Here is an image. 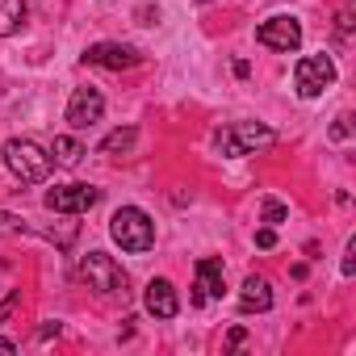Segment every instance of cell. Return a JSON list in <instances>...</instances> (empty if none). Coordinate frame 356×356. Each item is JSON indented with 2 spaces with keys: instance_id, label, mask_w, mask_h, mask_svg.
I'll use <instances>...</instances> for the list:
<instances>
[{
  "instance_id": "cell-8",
  "label": "cell",
  "mask_w": 356,
  "mask_h": 356,
  "mask_svg": "<svg viewBox=\"0 0 356 356\" xmlns=\"http://www.w3.org/2000/svg\"><path fill=\"white\" fill-rule=\"evenodd\" d=\"M84 63L109 67V72H126V67H138L143 63V51L138 47H126V42H97V47L84 51Z\"/></svg>"
},
{
  "instance_id": "cell-20",
  "label": "cell",
  "mask_w": 356,
  "mask_h": 356,
  "mask_svg": "<svg viewBox=\"0 0 356 356\" xmlns=\"http://www.w3.org/2000/svg\"><path fill=\"white\" fill-rule=\"evenodd\" d=\"M13 306H17V293H9V298H5V302H0V318H5V314H9V310H13Z\"/></svg>"
},
{
  "instance_id": "cell-18",
  "label": "cell",
  "mask_w": 356,
  "mask_h": 356,
  "mask_svg": "<svg viewBox=\"0 0 356 356\" xmlns=\"http://www.w3.org/2000/svg\"><path fill=\"white\" fill-rule=\"evenodd\" d=\"M256 248H264V252L277 248V231H273V227H260V231H256Z\"/></svg>"
},
{
  "instance_id": "cell-6",
  "label": "cell",
  "mask_w": 356,
  "mask_h": 356,
  "mask_svg": "<svg viewBox=\"0 0 356 356\" xmlns=\"http://www.w3.org/2000/svg\"><path fill=\"white\" fill-rule=\"evenodd\" d=\"M256 42H260V47H268V51H281V55H289V51H298V47H302V22H298V17H285V13H277V17L260 22V30H256Z\"/></svg>"
},
{
  "instance_id": "cell-12",
  "label": "cell",
  "mask_w": 356,
  "mask_h": 356,
  "mask_svg": "<svg viewBox=\"0 0 356 356\" xmlns=\"http://www.w3.org/2000/svg\"><path fill=\"white\" fill-rule=\"evenodd\" d=\"M239 306L252 314H264V310H273V285L264 281V277H248L243 281V289H239Z\"/></svg>"
},
{
  "instance_id": "cell-17",
  "label": "cell",
  "mask_w": 356,
  "mask_h": 356,
  "mask_svg": "<svg viewBox=\"0 0 356 356\" xmlns=\"http://www.w3.org/2000/svg\"><path fill=\"white\" fill-rule=\"evenodd\" d=\"M17 231H26V222L17 214H0V235H17Z\"/></svg>"
},
{
  "instance_id": "cell-21",
  "label": "cell",
  "mask_w": 356,
  "mask_h": 356,
  "mask_svg": "<svg viewBox=\"0 0 356 356\" xmlns=\"http://www.w3.org/2000/svg\"><path fill=\"white\" fill-rule=\"evenodd\" d=\"M348 30H352V13L343 9V13H339V34H348Z\"/></svg>"
},
{
  "instance_id": "cell-4",
  "label": "cell",
  "mask_w": 356,
  "mask_h": 356,
  "mask_svg": "<svg viewBox=\"0 0 356 356\" xmlns=\"http://www.w3.org/2000/svg\"><path fill=\"white\" fill-rule=\"evenodd\" d=\"M331 84H335V63H331V55H306V59H298V67H293V88H298V97L314 101V97H323Z\"/></svg>"
},
{
  "instance_id": "cell-5",
  "label": "cell",
  "mask_w": 356,
  "mask_h": 356,
  "mask_svg": "<svg viewBox=\"0 0 356 356\" xmlns=\"http://www.w3.org/2000/svg\"><path fill=\"white\" fill-rule=\"evenodd\" d=\"M80 277H84L88 289H97V293H122V289H126L122 264H118L113 256H105V252H88V256L80 260Z\"/></svg>"
},
{
  "instance_id": "cell-3",
  "label": "cell",
  "mask_w": 356,
  "mask_h": 356,
  "mask_svg": "<svg viewBox=\"0 0 356 356\" xmlns=\"http://www.w3.org/2000/svg\"><path fill=\"white\" fill-rule=\"evenodd\" d=\"M268 143H273V130L260 126V122H235V126H227V130L214 134V147H218L222 155H231V159L252 155V151H260V147H268Z\"/></svg>"
},
{
  "instance_id": "cell-2",
  "label": "cell",
  "mask_w": 356,
  "mask_h": 356,
  "mask_svg": "<svg viewBox=\"0 0 356 356\" xmlns=\"http://www.w3.org/2000/svg\"><path fill=\"white\" fill-rule=\"evenodd\" d=\"M5 163H9V172L17 176L22 185H38V181H47L51 176V151H42L34 138H9L5 143Z\"/></svg>"
},
{
  "instance_id": "cell-15",
  "label": "cell",
  "mask_w": 356,
  "mask_h": 356,
  "mask_svg": "<svg viewBox=\"0 0 356 356\" xmlns=\"http://www.w3.org/2000/svg\"><path fill=\"white\" fill-rule=\"evenodd\" d=\"M134 138H138V130H134V126H118L113 134H105V143H101V155H130Z\"/></svg>"
},
{
  "instance_id": "cell-19",
  "label": "cell",
  "mask_w": 356,
  "mask_h": 356,
  "mask_svg": "<svg viewBox=\"0 0 356 356\" xmlns=\"http://www.w3.org/2000/svg\"><path fill=\"white\" fill-rule=\"evenodd\" d=\"M348 122H352V118H348V113H339V118H335V126H331V138H348V130H352Z\"/></svg>"
},
{
  "instance_id": "cell-16",
  "label": "cell",
  "mask_w": 356,
  "mask_h": 356,
  "mask_svg": "<svg viewBox=\"0 0 356 356\" xmlns=\"http://www.w3.org/2000/svg\"><path fill=\"white\" fill-rule=\"evenodd\" d=\"M285 214H289V210H285V202H277V197H264V222H268V227L285 222Z\"/></svg>"
},
{
  "instance_id": "cell-9",
  "label": "cell",
  "mask_w": 356,
  "mask_h": 356,
  "mask_svg": "<svg viewBox=\"0 0 356 356\" xmlns=\"http://www.w3.org/2000/svg\"><path fill=\"white\" fill-rule=\"evenodd\" d=\"M101 113H105V97H101L97 88H76V92H72V101H67V122H72L76 130H88L92 122H101Z\"/></svg>"
},
{
  "instance_id": "cell-13",
  "label": "cell",
  "mask_w": 356,
  "mask_h": 356,
  "mask_svg": "<svg viewBox=\"0 0 356 356\" xmlns=\"http://www.w3.org/2000/svg\"><path fill=\"white\" fill-rule=\"evenodd\" d=\"M26 13H30L26 0H0V38H13L26 26Z\"/></svg>"
},
{
  "instance_id": "cell-10",
  "label": "cell",
  "mask_w": 356,
  "mask_h": 356,
  "mask_svg": "<svg viewBox=\"0 0 356 356\" xmlns=\"http://www.w3.org/2000/svg\"><path fill=\"white\" fill-rule=\"evenodd\" d=\"M143 306H147V314H155V318H176V310H181V298H176L172 281L155 277V281H147V289H143Z\"/></svg>"
},
{
  "instance_id": "cell-22",
  "label": "cell",
  "mask_w": 356,
  "mask_h": 356,
  "mask_svg": "<svg viewBox=\"0 0 356 356\" xmlns=\"http://www.w3.org/2000/svg\"><path fill=\"white\" fill-rule=\"evenodd\" d=\"M0 352H13V339H5V335H0Z\"/></svg>"
},
{
  "instance_id": "cell-7",
  "label": "cell",
  "mask_w": 356,
  "mask_h": 356,
  "mask_svg": "<svg viewBox=\"0 0 356 356\" xmlns=\"http://www.w3.org/2000/svg\"><path fill=\"white\" fill-rule=\"evenodd\" d=\"M97 202H101V189L80 185V181L47 189V210H55V214H88Z\"/></svg>"
},
{
  "instance_id": "cell-1",
  "label": "cell",
  "mask_w": 356,
  "mask_h": 356,
  "mask_svg": "<svg viewBox=\"0 0 356 356\" xmlns=\"http://www.w3.org/2000/svg\"><path fill=\"white\" fill-rule=\"evenodd\" d=\"M109 235H113V243H118L122 252H130V256H143V252L155 248V222H151L138 206H122V210L109 218Z\"/></svg>"
},
{
  "instance_id": "cell-11",
  "label": "cell",
  "mask_w": 356,
  "mask_h": 356,
  "mask_svg": "<svg viewBox=\"0 0 356 356\" xmlns=\"http://www.w3.org/2000/svg\"><path fill=\"white\" fill-rule=\"evenodd\" d=\"M214 298H222V260L206 256V260L197 264V293H193V302L206 306V302H214Z\"/></svg>"
},
{
  "instance_id": "cell-14",
  "label": "cell",
  "mask_w": 356,
  "mask_h": 356,
  "mask_svg": "<svg viewBox=\"0 0 356 356\" xmlns=\"http://www.w3.org/2000/svg\"><path fill=\"white\" fill-rule=\"evenodd\" d=\"M84 155H88V151H84V147H80V138H72V134H59V138H55V147H51V159H55L59 168H76Z\"/></svg>"
}]
</instances>
